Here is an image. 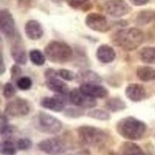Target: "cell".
<instances>
[{"mask_svg": "<svg viewBox=\"0 0 155 155\" xmlns=\"http://www.w3.org/2000/svg\"><path fill=\"white\" fill-rule=\"evenodd\" d=\"M111 40L119 48L131 52L143 44L145 35L138 28H126L116 31L111 35Z\"/></svg>", "mask_w": 155, "mask_h": 155, "instance_id": "cell-1", "label": "cell"}, {"mask_svg": "<svg viewBox=\"0 0 155 155\" xmlns=\"http://www.w3.org/2000/svg\"><path fill=\"white\" fill-rule=\"evenodd\" d=\"M77 133L81 143L95 148L105 147L111 139L107 131L92 126H81L77 129Z\"/></svg>", "mask_w": 155, "mask_h": 155, "instance_id": "cell-2", "label": "cell"}, {"mask_svg": "<svg viewBox=\"0 0 155 155\" xmlns=\"http://www.w3.org/2000/svg\"><path fill=\"white\" fill-rule=\"evenodd\" d=\"M118 134L128 141H138L144 137L147 124L132 116L123 118L116 124Z\"/></svg>", "mask_w": 155, "mask_h": 155, "instance_id": "cell-3", "label": "cell"}, {"mask_svg": "<svg viewBox=\"0 0 155 155\" xmlns=\"http://www.w3.org/2000/svg\"><path fill=\"white\" fill-rule=\"evenodd\" d=\"M44 55L53 63H65L73 57V50L63 41L52 40L45 46Z\"/></svg>", "mask_w": 155, "mask_h": 155, "instance_id": "cell-4", "label": "cell"}, {"mask_svg": "<svg viewBox=\"0 0 155 155\" xmlns=\"http://www.w3.org/2000/svg\"><path fill=\"white\" fill-rule=\"evenodd\" d=\"M35 127L47 134H57L62 129V122L51 114L39 111L35 119Z\"/></svg>", "mask_w": 155, "mask_h": 155, "instance_id": "cell-5", "label": "cell"}, {"mask_svg": "<svg viewBox=\"0 0 155 155\" xmlns=\"http://www.w3.org/2000/svg\"><path fill=\"white\" fill-rule=\"evenodd\" d=\"M38 148L48 155H61L66 151L67 146L61 138L53 137L40 141L38 144Z\"/></svg>", "mask_w": 155, "mask_h": 155, "instance_id": "cell-6", "label": "cell"}, {"mask_svg": "<svg viewBox=\"0 0 155 155\" xmlns=\"http://www.w3.org/2000/svg\"><path fill=\"white\" fill-rule=\"evenodd\" d=\"M30 110H31V107H30L28 101L20 97L10 101L5 106V114L14 118L24 117L29 114Z\"/></svg>", "mask_w": 155, "mask_h": 155, "instance_id": "cell-7", "label": "cell"}, {"mask_svg": "<svg viewBox=\"0 0 155 155\" xmlns=\"http://www.w3.org/2000/svg\"><path fill=\"white\" fill-rule=\"evenodd\" d=\"M45 84L49 90L58 95H68V87L61 79H59L58 71L54 69H47L45 71Z\"/></svg>", "mask_w": 155, "mask_h": 155, "instance_id": "cell-8", "label": "cell"}, {"mask_svg": "<svg viewBox=\"0 0 155 155\" xmlns=\"http://www.w3.org/2000/svg\"><path fill=\"white\" fill-rule=\"evenodd\" d=\"M130 10V6L124 0H107L104 4V11L105 14L114 18L127 15Z\"/></svg>", "mask_w": 155, "mask_h": 155, "instance_id": "cell-9", "label": "cell"}, {"mask_svg": "<svg viewBox=\"0 0 155 155\" xmlns=\"http://www.w3.org/2000/svg\"><path fill=\"white\" fill-rule=\"evenodd\" d=\"M85 25L92 31L106 33L110 30V24L106 16L99 13H90L85 17Z\"/></svg>", "mask_w": 155, "mask_h": 155, "instance_id": "cell-10", "label": "cell"}, {"mask_svg": "<svg viewBox=\"0 0 155 155\" xmlns=\"http://www.w3.org/2000/svg\"><path fill=\"white\" fill-rule=\"evenodd\" d=\"M68 101L70 104L82 109L93 108L97 105L96 100L86 96L79 88H75L68 93Z\"/></svg>", "mask_w": 155, "mask_h": 155, "instance_id": "cell-11", "label": "cell"}, {"mask_svg": "<svg viewBox=\"0 0 155 155\" xmlns=\"http://www.w3.org/2000/svg\"><path fill=\"white\" fill-rule=\"evenodd\" d=\"M0 29L6 38H15V24L14 16L8 9H2L0 12Z\"/></svg>", "mask_w": 155, "mask_h": 155, "instance_id": "cell-12", "label": "cell"}, {"mask_svg": "<svg viewBox=\"0 0 155 155\" xmlns=\"http://www.w3.org/2000/svg\"><path fill=\"white\" fill-rule=\"evenodd\" d=\"M79 89L86 96L93 99H103L108 95V90L100 83H82Z\"/></svg>", "mask_w": 155, "mask_h": 155, "instance_id": "cell-13", "label": "cell"}, {"mask_svg": "<svg viewBox=\"0 0 155 155\" xmlns=\"http://www.w3.org/2000/svg\"><path fill=\"white\" fill-rule=\"evenodd\" d=\"M65 101L64 95H56L54 97H45L41 99L40 105L48 110L54 112H62L65 109Z\"/></svg>", "mask_w": 155, "mask_h": 155, "instance_id": "cell-14", "label": "cell"}, {"mask_svg": "<svg viewBox=\"0 0 155 155\" xmlns=\"http://www.w3.org/2000/svg\"><path fill=\"white\" fill-rule=\"evenodd\" d=\"M124 93H126L127 98L133 103L142 102L147 97L146 88L139 83H130L126 87Z\"/></svg>", "mask_w": 155, "mask_h": 155, "instance_id": "cell-15", "label": "cell"}, {"mask_svg": "<svg viewBox=\"0 0 155 155\" xmlns=\"http://www.w3.org/2000/svg\"><path fill=\"white\" fill-rule=\"evenodd\" d=\"M24 31L26 37L31 40H38L43 37V28L40 22L35 19H30L25 23Z\"/></svg>", "mask_w": 155, "mask_h": 155, "instance_id": "cell-16", "label": "cell"}, {"mask_svg": "<svg viewBox=\"0 0 155 155\" xmlns=\"http://www.w3.org/2000/svg\"><path fill=\"white\" fill-rule=\"evenodd\" d=\"M11 55L14 61L17 64H25L27 62V53L23 45L21 38H17L14 41V43L11 46Z\"/></svg>", "mask_w": 155, "mask_h": 155, "instance_id": "cell-17", "label": "cell"}, {"mask_svg": "<svg viewBox=\"0 0 155 155\" xmlns=\"http://www.w3.org/2000/svg\"><path fill=\"white\" fill-rule=\"evenodd\" d=\"M96 57L98 61L102 63H111L116 58V52L112 46L108 44H102L98 47L96 51Z\"/></svg>", "mask_w": 155, "mask_h": 155, "instance_id": "cell-18", "label": "cell"}, {"mask_svg": "<svg viewBox=\"0 0 155 155\" xmlns=\"http://www.w3.org/2000/svg\"><path fill=\"white\" fill-rule=\"evenodd\" d=\"M75 81L82 83H100L102 82V78L99 74L94 72L92 70L85 69V70H80L75 76Z\"/></svg>", "mask_w": 155, "mask_h": 155, "instance_id": "cell-19", "label": "cell"}, {"mask_svg": "<svg viewBox=\"0 0 155 155\" xmlns=\"http://www.w3.org/2000/svg\"><path fill=\"white\" fill-rule=\"evenodd\" d=\"M136 75L142 81H151L155 80V69L150 66H138Z\"/></svg>", "mask_w": 155, "mask_h": 155, "instance_id": "cell-20", "label": "cell"}, {"mask_svg": "<svg viewBox=\"0 0 155 155\" xmlns=\"http://www.w3.org/2000/svg\"><path fill=\"white\" fill-rule=\"evenodd\" d=\"M105 108L111 112H119L123 111L127 108V104L124 101L119 97H113L106 101Z\"/></svg>", "mask_w": 155, "mask_h": 155, "instance_id": "cell-21", "label": "cell"}, {"mask_svg": "<svg viewBox=\"0 0 155 155\" xmlns=\"http://www.w3.org/2000/svg\"><path fill=\"white\" fill-rule=\"evenodd\" d=\"M121 155H147L142 148L132 142H126L123 144Z\"/></svg>", "mask_w": 155, "mask_h": 155, "instance_id": "cell-22", "label": "cell"}, {"mask_svg": "<svg viewBox=\"0 0 155 155\" xmlns=\"http://www.w3.org/2000/svg\"><path fill=\"white\" fill-rule=\"evenodd\" d=\"M141 61L150 64L155 62V47H144L138 53Z\"/></svg>", "mask_w": 155, "mask_h": 155, "instance_id": "cell-23", "label": "cell"}, {"mask_svg": "<svg viewBox=\"0 0 155 155\" xmlns=\"http://www.w3.org/2000/svg\"><path fill=\"white\" fill-rule=\"evenodd\" d=\"M155 19L154 11H141L136 16V23L138 25H147Z\"/></svg>", "mask_w": 155, "mask_h": 155, "instance_id": "cell-24", "label": "cell"}, {"mask_svg": "<svg viewBox=\"0 0 155 155\" xmlns=\"http://www.w3.org/2000/svg\"><path fill=\"white\" fill-rule=\"evenodd\" d=\"M29 58L33 64L37 65V66H41L45 63L46 57L41 51L38 49H33L29 52Z\"/></svg>", "mask_w": 155, "mask_h": 155, "instance_id": "cell-25", "label": "cell"}, {"mask_svg": "<svg viewBox=\"0 0 155 155\" xmlns=\"http://www.w3.org/2000/svg\"><path fill=\"white\" fill-rule=\"evenodd\" d=\"M87 116L99 121H108L110 119V114L108 112L104 109H100V108L91 109L87 113Z\"/></svg>", "mask_w": 155, "mask_h": 155, "instance_id": "cell-26", "label": "cell"}, {"mask_svg": "<svg viewBox=\"0 0 155 155\" xmlns=\"http://www.w3.org/2000/svg\"><path fill=\"white\" fill-rule=\"evenodd\" d=\"M1 154L3 155H15L16 154L17 147L15 144L10 140H5L1 143Z\"/></svg>", "mask_w": 155, "mask_h": 155, "instance_id": "cell-27", "label": "cell"}, {"mask_svg": "<svg viewBox=\"0 0 155 155\" xmlns=\"http://www.w3.org/2000/svg\"><path fill=\"white\" fill-rule=\"evenodd\" d=\"M84 114V109L80 107H68L64 109V115L68 118H80Z\"/></svg>", "mask_w": 155, "mask_h": 155, "instance_id": "cell-28", "label": "cell"}, {"mask_svg": "<svg viewBox=\"0 0 155 155\" xmlns=\"http://www.w3.org/2000/svg\"><path fill=\"white\" fill-rule=\"evenodd\" d=\"M16 85L20 90L26 91L32 87L33 81L29 77H20L18 80H16Z\"/></svg>", "mask_w": 155, "mask_h": 155, "instance_id": "cell-29", "label": "cell"}, {"mask_svg": "<svg viewBox=\"0 0 155 155\" xmlns=\"http://www.w3.org/2000/svg\"><path fill=\"white\" fill-rule=\"evenodd\" d=\"M33 143L29 138H20L16 141L15 146L18 150H27L32 147Z\"/></svg>", "mask_w": 155, "mask_h": 155, "instance_id": "cell-30", "label": "cell"}, {"mask_svg": "<svg viewBox=\"0 0 155 155\" xmlns=\"http://www.w3.org/2000/svg\"><path fill=\"white\" fill-rule=\"evenodd\" d=\"M16 90L12 82H6L3 86V96L6 99H11L15 96Z\"/></svg>", "mask_w": 155, "mask_h": 155, "instance_id": "cell-31", "label": "cell"}, {"mask_svg": "<svg viewBox=\"0 0 155 155\" xmlns=\"http://www.w3.org/2000/svg\"><path fill=\"white\" fill-rule=\"evenodd\" d=\"M64 1H66V3L72 9L79 10V9H82V8H84L85 6H87L88 2L90 1V0H64Z\"/></svg>", "mask_w": 155, "mask_h": 155, "instance_id": "cell-32", "label": "cell"}, {"mask_svg": "<svg viewBox=\"0 0 155 155\" xmlns=\"http://www.w3.org/2000/svg\"><path fill=\"white\" fill-rule=\"evenodd\" d=\"M58 75L59 78H61V79H62L64 81H68L75 80V76H76L72 72V71H70L68 69H59V70H58Z\"/></svg>", "mask_w": 155, "mask_h": 155, "instance_id": "cell-33", "label": "cell"}, {"mask_svg": "<svg viewBox=\"0 0 155 155\" xmlns=\"http://www.w3.org/2000/svg\"><path fill=\"white\" fill-rule=\"evenodd\" d=\"M21 75V69L17 64H15L11 68V76L12 79H17L18 80Z\"/></svg>", "mask_w": 155, "mask_h": 155, "instance_id": "cell-34", "label": "cell"}, {"mask_svg": "<svg viewBox=\"0 0 155 155\" xmlns=\"http://www.w3.org/2000/svg\"><path fill=\"white\" fill-rule=\"evenodd\" d=\"M129 1L134 6H145L150 2V0H129Z\"/></svg>", "mask_w": 155, "mask_h": 155, "instance_id": "cell-35", "label": "cell"}, {"mask_svg": "<svg viewBox=\"0 0 155 155\" xmlns=\"http://www.w3.org/2000/svg\"><path fill=\"white\" fill-rule=\"evenodd\" d=\"M7 126H9L8 119H7V117H6V115L2 114L1 115V129L5 128Z\"/></svg>", "mask_w": 155, "mask_h": 155, "instance_id": "cell-36", "label": "cell"}, {"mask_svg": "<svg viewBox=\"0 0 155 155\" xmlns=\"http://www.w3.org/2000/svg\"><path fill=\"white\" fill-rule=\"evenodd\" d=\"M70 155H90V153H89L87 150H80V151H78L76 153L70 154Z\"/></svg>", "mask_w": 155, "mask_h": 155, "instance_id": "cell-37", "label": "cell"}, {"mask_svg": "<svg viewBox=\"0 0 155 155\" xmlns=\"http://www.w3.org/2000/svg\"><path fill=\"white\" fill-rule=\"evenodd\" d=\"M5 72V66H4V59H3V55L1 54V75H3Z\"/></svg>", "mask_w": 155, "mask_h": 155, "instance_id": "cell-38", "label": "cell"}, {"mask_svg": "<svg viewBox=\"0 0 155 155\" xmlns=\"http://www.w3.org/2000/svg\"><path fill=\"white\" fill-rule=\"evenodd\" d=\"M52 2H54V3H56V4H61L62 1H64V0H51Z\"/></svg>", "mask_w": 155, "mask_h": 155, "instance_id": "cell-39", "label": "cell"}]
</instances>
